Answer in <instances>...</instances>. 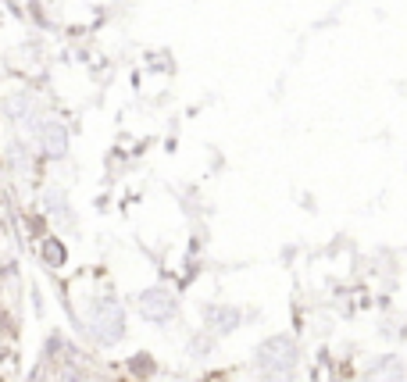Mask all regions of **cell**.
Returning <instances> with one entry per match:
<instances>
[{"label": "cell", "instance_id": "obj_10", "mask_svg": "<svg viewBox=\"0 0 407 382\" xmlns=\"http://www.w3.org/2000/svg\"><path fill=\"white\" fill-rule=\"evenodd\" d=\"M190 354H193V357H204V354H211V340H193V343H190Z\"/></svg>", "mask_w": 407, "mask_h": 382}, {"label": "cell", "instance_id": "obj_11", "mask_svg": "<svg viewBox=\"0 0 407 382\" xmlns=\"http://www.w3.org/2000/svg\"><path fill=\"white\" fill-rule=\"evenodd\" d=\"M265 382H293V371H265Z\"/></svg>", "mask_w": 407, "mask_h": 382}, {"label": "cell", "instance_id": "obj_7", "mask_svg": "<svg viewBox=\"0 0 407 382\" xmlns=\"http://www.w3.org/2000/svg\"><path fill=\"white\" fill-rule=\"evenodd\" d=\"M8 115H11L15 122H29V115H32V100H29V97H11V100H8Z\"/></svg>", "mask_w": 407, "mask_h": 382}, {"label": "cell", "instance_id": "obj_1", "mask_svg": "<svg viewBox=\"0 0 407 382\" xmlns=\"http://www.w3.org/2000/svg\"><path fill=\"white\" fill-rule=\"evenodd\" d=\"M90 329L100 343H119L126 336V311L119 300H111V297H100L93 300L90 307Z\"/></svg>", "mask_w": 407, "mask_h": 382}, {"label": "cell", "instance_id": "obj_5", "mask_svg": "<svg viewBox=\"0 0 407 382\" xmlns=\"http://www.w3.org/2000/svg\"><path fill=\"white\" fill-rule=\"evenodd\" d=\"M40 143L50 157H65L68 154V129L61 122H43L40 125Z\"/></svg>", "mask_w": 407, "mask_h": 382}, {"label": "cell", "instance_id": "obj_2", "mask_svg": "<svg viewBox=\"0 0 407 382\" xmlns=\"http://www.w3.org/2000/svg\"><path fill=\"white\" fill-rule=\"evenodd\" d=\"M297 361H300V350L289 336H272L254 350V364L261 371H293Z\"/></svg>", "mask_w": 407, "mask_h": 382}, {"label": "cell", "instance_id": "obj_6", "mask_svg": "<svg viewBox=\"0 0 407 382\" xmlns=\"http://www.w3.org/2000/svg\"><path fill=\"white\" fill-rule=\"evenodd\" d=\"M204 321L214 333H232L240 325V311L236 307H221V304H207L204 307Z\"/></svg>", "mask_w": 407, "mask_h": 382}, {"label": "cell", "instance_id": "obj_8", "mask_svg": "<svg viewBox=\"0 0 407 382\" xmlns=\"http://www.w3.org/2000/svg\"><path fill=\"white\" fill-rule=\"evenodd\" d=\"M43 261H47L50 268H61V264H65V247L57 243V240H47V243H43Z\"/></svg>", "mask_w": 407, "mask_h": 382}, {"label": "cell", "instance_id": "obj_9", "mask_svg": "<svg viewBox=\"0 0 407 382\" xmlns=\"http://www.w3.org/2000/svg\"><path fill=\"white\" fill-rule=\"evenodd\" d=\"M57 378L61 382H83V371H79V364H61L57 368Z\"/></svg>", "mask_w": 407, "mask_h": 382}, {"label": "cell", "instance_id": "obj_3", "mask_svg": "<svg viewBox=\"0 0 407 382\" xmlns=\"http://www.w3.org/2000/svg\"><path fill=\"white\" fill-rule=\"evenodd\" d=\"M140 314L147 321H168L171 314H176V297H171L168 290H147L140 293Z\"/></svg>", "mask_w": 407, "mask_h": 382}, {"label": "cell", "instance_id": "obj_4", "mask_svg": "<svg viewBox=\"0 0 407 382\" xmlns=\"http://www.w3.org/2000/svg\"><path fill=\"white\" fill-rule=\"evenodd\" d=\"M403 378V361L396 354H379L368 361V382H400Z\"/></svg>", "mask_w": 407, "mask_h": 382}]
</instances>
